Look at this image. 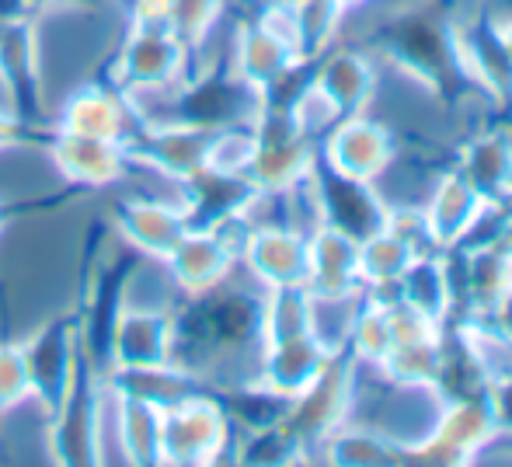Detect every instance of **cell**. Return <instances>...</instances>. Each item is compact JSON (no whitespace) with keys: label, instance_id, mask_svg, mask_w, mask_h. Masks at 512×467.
Here are the masks:
<instances>
[{"label":"cell","instance_id":"1","mask_svg":"<svg viewBox=\"0 0 512 467\" xmlns=\"http://www.w3.org/2000/svg\"><path fill=\"white\" fill-rule=\"evenodd\" d=\"M189 46L171 28H126L112 63L108 84L129 98L133 109L185 88Z\"/></svg>","mask_w":512,"mask_h":467},{"label":"cell","instance_id":"2","mask_svg":"<svg viewBox=\"0 0 512 467\" xmlns=\"http://www.w3.org/2000/svg\"><path fill=\"white\" fill-rule=\"evenodd\" d=\"M21 346H25L28 377H32V405L42 415V422H49L67 405L74 387L88 373L81 321L70 318V314H56L49 321H39L21 339Z\"/></svg>","mask_w":512,"mask_h":467},{"label":"cell","instance_id":"3","mask_svg":"<svg viewBox=\"0 0 512 467\" xmlns=\"http://www.w3.org/2000/svg\"><path fill=\"white\" fill-rule=\"evenodd\" d=\"M108 373L175 366V311L157 300H126L108 332Z\"/></svg>","mask_w":512,"mask_h":467},{"label":"cell","instance_id":"4","mask_svg":"<svg viewBox=\"0 0 512 467\" xmlns=\"http://www.w3.org/2000/svg\"><path fill=\"white\" fill-rule=\"evenodd\" d=\"M209 143H213V129L192 119H161V122H143L133 136H129V157L133 164H143L154 175H164L168 182L185 185L206 168Z\"/></svg>","mask_w":512,"mask_h":467},{"label":"cell","instance_id":"5","mask_svg":"<svg viewBox=\"0 0 512 467\" xmlns=\"http://www.w3.org/2000/svg\"><path fill=\"white\" fill-rule=\"evenodd\" d=\"M49 168L56 171V178L77 189L105 192L112 185H119L133 168L129 147L119 140H98V136H77V133H60L56 129L49 140Z\"/></svg>","mask_w":512,"mask_h":467},{"label":"cell","instance_id":"6","mask_svg":"<svg viewBox=\"0 0 512 467\" xmlns=\"http://www.w3.org/2000/svg\"><path fill=\"white\" fill-rule=\"evenodd\" d=\"M53 126L60 133L98 136V140L129 143L136 133V109L122 91L102 81H81L74 91L63 95V102L53 112Z\"/></svg>","mask_w":512,"mask_h":467},{"label":"cell","instance_id":"7","mask_svg":"<svg viewBox=\"0 0 512 467\" xmlns=\"http://www.w3.org/2000/svg\"><path fill=\"white\" fill-rule=\"evenodd\" d=\"M115 234L122 244L150 262H164L175 251V244L192 231L189 213L182 203H168L157 196H129L115 206Z\"/></svg>","mask_w":512,"mask_h":467},{"label":"cell","instance_id":"8","mask_svg":"<svg viewBox=\"0 0 512 467\" xmlns=\"http://www.w3.org/2000/svg\"><path fill=\"white\" fill-rule=\"evenodd\" d=\"M227 440L223 412L206 398H178L164 408L161 429V464H203Z\"/></svg>","mask_w":512,"mask_h":467},{"label":"cell","instance_id":"9","mask_svg":"<svg viewBox=\"0 0 512 467\" xmlns=\"http://www.w3.org/2000/svg\"><path fill=\"white\" fill-rule=\"evenodd\" d=\"M161 265L178 290L199 297L223 283L230 269V248L216 227H192Z\"/></svg>","mask_w":512,"mask_h":467},{"label":"cell","instance_id":"10","mask_svg":"<svg viewBox=\"0 0 512 467\" xmlns=\"http://www.w3.org/2000/svg\"><path fill=\"white\" fill-rule=\"evenodd\" d=\"M161 429V405L136 398V394L115 391V440H119L122 464H161Z\"/></svg>","mask_w":512,"mask_h":467},{"label":"cell","instance_id":"11","mask_svg":"<svg viewBox=\"0 0 512 467\" xmlns=\"http://www.w3.org/2000/svg\"><path fill=\"white\" fill-rule=\"evenodd\" d=\"M32 405V377H28L25 346L0 342V415L21 412Z\"/></svg>","mask_w":512,"mask_h":467},{"label":"cell","instance_id":"12","mask_svg":"<svg viewBox=\"0 0 512 467\" xmlns=\"http://www.w3.org/2000/svg\"><path fill=\"white\" fill-rule=\"evenodd\" d=\"M112 7L126 28H168L175 0H112Z\"/></svg>","mask_w":512,"mask_h":467},{"label":"cell","instance_id":"13","mask_svg":"<svg viewBox=\"0 0 512 467\" xmlns=\"http://www.w3.org/2000/svg\"><path fill=\"white\" fill-rule=\"evenodd\" d=\"M21 147V116L14 109H0V157Z\"/></svg>","mask_w":512,"mask_h":467},{"label":"cell","instance_id":"14","mask_svg":"<svg viewBox=\"0 0 512 467\" xmlns=\"http://www.w3.org/2000/svg\"><path fill=\"white\" fill-rule=\"evenodd\" d=\"M4 227H7V220H4V206H0V237H4Z\"/></svg>","mask_w":512,"mask_h":467}]
</instances>
